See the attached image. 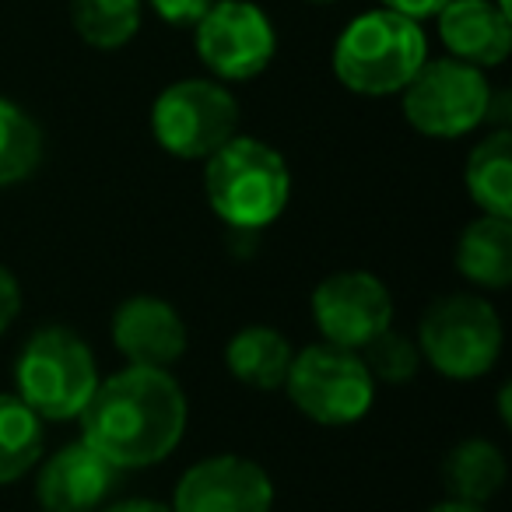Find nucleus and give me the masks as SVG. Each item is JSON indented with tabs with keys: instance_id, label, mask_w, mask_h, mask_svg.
<instances>
[{
	"instance_id": "nucleus-1",
	"label": "nucleus",
	"mask_w": 512,
	"mask_h": 512,
	"mask_svg": "<svg viewBox=\"0 0 512 512\" xmlns=\"http://www.w3.org/2000/svg\"><path fill=\"white\" fill-rule=\"evenodd\" d=\"M186 393L169 369L127 365L99 379L92 400L78 414L81 442L95 449L116 470H141L162 463L183 442Z\"/></svg>"
},
{
	"instance_id": "nucleus-2",
	"label": "nucleus",
	"mask_w": 512,
	"mask_h": 512,
	"mask_svg": "<svg viewBox=\"0 0 512 512\" xmlns=\"http://www.w3.org/2000/svg\"><path fill=\"white\" fill-rule=\"evenodd\" d=\"M204 190L214 214L239 232H256L281 218L292 197V172L281 151L256 137L225 141L204 169Z\"/></svg>"
},
{
	"instance_id": "nucleus-3",
	"label": "nucleus",
	"mask_w": 512,
	"mask_h": 512,
	"mask_svg": "<svg viewBox=\"0 0 512 512\" xmlns=\"http://www.w3.org/2000/svg\"><path fill=\"white\" fill-rule=\"evenodd\" d=\"M428 60L421 22L390 8L365 11L337 36L334 74L355 95H397Z\"/></svg>"
},
{
	"instance_id": "nucleus-4",
	"label": "nucleus",
	"mask_w": 512,
	"mask_h": 512,
	"mask_svg": "<svg viewBox=\"0 0 512 512\" xmlns=\"http://www.w3.org/2000/svg\"><path fill=\"white\" fill-rule=\"evenodd\" d=\"M15 386L43 421H74L99 386L92 348L57 323L39 327L18 351Z\"/></svg>"
},
{
	"instance_id": "nucleus-5",
	"label": "nucleus",
	"mask_w": 512,
	"mask_h": 512,
	"mask_svg": "<svg viewBox=\"0 0 512 512\" xmlns=\"http://www.w3.org/2000/svg\"><path fill=\"white\" fill-rule=\"evenodd\" d=\"M418 351L439 376L470 383L495 369L502 355V320L484 295H442L421 316Z\"/></svg>"
},
{
	"instance_id": "nucleus-6",
	"label": "nucleus",
	"mask_w": 512,
	"mask_h": 512,
	"mask_svg": "<svg viewBox=\"0 0 512 512\" xmlns=\"http://www.w3.org/2000/svg\"><path fill=\"white\" fill-rule=\"evenodd\" d=\"M285 390L309 421L341 428L355 425L372 411L376 379L365 369L358 351L320 341L295 351Z\"/></svg>"
},
{
	"instance_id": "nucleus-7",
	"label": "nucleus",
	"mask_w": 512,
	"mask_h": 512,
	"mask_svg": "<svg viewBox=\"0 0 512 512\" xmlns=\"http://www.w3.org/2000/svg\"><path fill=\"white\" fill-rule=\"evenodd\" d=\"M400 95L407 123L439 141L470 134L491 113V85L484 71L453 57L425 60Z\"/></svg>"
},
{
	"instance_id": "nucleus-8",
	"label": "nucleus",
	"mask_w": 512,
	"mask_h": 512,
	"mask_svg": "<svg viewBox=\"0 0 512 512\" xmlns=\"http://www.w3.org/2000/svg\"><path fill=\"white\" fill-rule=\"evenodd\" d=\"M239 127V102L225 85L204 78H186L169 85L151 106L155 141L172 158L207 162Z\"/></svg>"
},
{
	"instance_id": "nucleus-9",
	"label": "nucleus",
	"mask_w": 512,
	"mask_h": 512,
	"mask_svg": "<svg viewBox=\"0 0 512 512\" xmlns=\"http://www.w3.org/2000/svg\"><path fill=\"white\" fill-rule=\"evenodd\" d=\"M197 57L221 81H253L271 67L278 36L264 11L249 0H214L193 25Z\"/></svg>"
},
{
	"instance_id": "nucleus-10",
	"label": "nucleus",
	"mask_w": 512,
	"mask_h": 512,
	"mask_svg": "<svg viewBox=\"0 0 512 512\" xmlns=\"http://www.w3.org/2000/svg\"><path fill=\"white\" fill-rule=\"evenodd\" d=\"M313 323L323 341L362 351L393 323V295L369 271H337L313 292Z\"/></svg>"
},
{
	"instance_id": "nucleus-11",
	"label": "nucleus",
	"mask_w": 512,
	"mask_h": 512,
	"mask_svg": "<svg viewBox=\"0 0 512 512\" xmlns=\"http://www.w3.org/2000/svg\"><path fill=\"white\" fill-rule=\"evenodd\" d=\"M274 484L260 463L246 456H207L176 484L172 512H271Z\"/></svg>"
},
{
	"instance_id": "nucleus-12",
	"label": "nucleus",
	"mask_w": 512,
	"mask_h": 512,
	"mask_svg": "<svg viewBox=\"0 0 512 512\" xmlns=\"http://www.w3.org/2000/svg\"><path fill=\"white\" fill-rule=\"evenodd\" d=\"M113 344L130 365L169 369L186 355V323L172 302L158 295H134L113 313Z\"/></svg>"
},
{
	"instance_id": "nucleus-13",
	"label": "nucleus",
	"mask_w": 512,
	"mask_h": 512,
	"mask_svg": "<svg viewBox=\"0 0 512 512\" xmlns=\"http://www.w3.org/2000/svg\"><path fill=\"white\" fill-rule=\"evenodd\" d=\"M120 470L88 442H71L43 460L36 474V502L43 512H95L106 502Z\"/></svg>"
},
{
	"instance_id": "nucleus-14",
	"label": "nucleus",
	"mask_w": 512,
	"mask_h": 512,
	"mask_svg": "<svg viewBox=\"0 0 512 512\" xmlns=\"http://www.w3.org/2000/svg\"><path fill=\"white\" fill-rule=\"evenodd\" d=\"M439 36L449 57L470 67H498L512 50L509 11L491 0H449L439 11Z\"/></svg>"
},
{
	"instance_id": "nucleus-15",
	"label": "nucleus",
	"mask_w": 512,
	"mask_h": 512,
	"mask_svg": "<svg viewBox=\"0 0 512 512\" xmlns=\"http://www.w3.org/2000/svg\"><path fill=\"white\" fill-rule=\"evenodd\" d=\"M456 271L477 288L502 292L512 285V218L481 214L460 232Z\"/></svg>"
},
{
	"instance_id": "nucleus-16",
	"label": "nucleus",
	"mask_w": 512,
	"mask_h": 512,
	"mask_svg": "<svg viewBox=\"0 0 512 512\" xmlns=\"http://www.w3.org/2000/svg\"><path fill=\"white\" fill-rule=\"evenodd\" d=\"M295 348L274 327H242L225 344V365L239 383L253 390H281L292 369Z\"/></svg>"
},
{
	"instance_id": "nucleus-17",
	"label": "nucleus",
	"mask_w": 512,
	"mask_h": 512,
	"mask_svg": "<svg viewBox=\"0 0 512 512\" xmlns=\"http://www.w3.org/2000/svg\"><path fill=\"white\" fill-rule=\"evenodd\" d=\"M509 467L495 442L488 439H463L442 460V481L449 488V498H460L470 505H484L502 491Z\"/></svg>"
},
{
	"instance_id": "nucleus-18",
	"label": "nucleus",
	"mask_w": 512,
	"mask_h": 512,
	"mask_svg": "<svg viewBox=\"0 0 512 512\" xmlns=\"http://www.w3.org/2000/svg\"><path fill=\"white\" fill-rule=\"evenodd\" d=\"M467 190L481 214L512 218V134L495 130L467 158Z\"/></svg>"
},
{
	"instance_id": "nucleus-19",
	"label": "nucleus",
	"mask_w": 512,
	"mask_h": 512,
	"mask_svg": "<svg viewBox=\"0 0 512 512\" xmlns=\"http://www.w3.org/2000/svg\"><path fill=\"white\" fill-rule=\"evenodd\" d=\"M43 456V418L18 393H0V484L22 481Z\"/></svg>"
},
{
	"instance_id": "nucleus-20",
	"label": "nucleus",
	"mask_w": 512,
	"mask_h": 512,
	"mask_svg": "<svg viewBox=\"0 0 512 512\" xmlns=\"http://www.w3.org/2000/svg\"><path fill=\"white\" fill-rule=\"evenodd\" d=\"M74 32L95 50H120L141 29V0H71Z\"/></svg>"
},
{
	"instance_id": "nucleus-21",
	"label": "nucleus",
	"mask_w": 512,
	"mask_h": 512,
	"mask_svg": "<svg viewBox=\"0 0 512 512\" xmlns=\"http://www.w3.org/2000/svg\"><path fill=\"white\" fill-rule=\"evenodd\" d=\"M43 162V130L15 102L0 99V186L29 179Z\"/></svg>"
},
{
	"instance_id": "nucleus-22",
	"label": "nucleus",
	"mask_w": 512,
	"mask_h": 512,
	"mask_svg": "<svg viewBox=\"0 0 512 512\" xmlns=\"http://www.w3.org/2000/svg\"><path fill=\"white\" fill-rule=\"evenodd\" d=\"M358 355H362L365 369L372 372L376 383L404 386V383H411L421 369L418 341H411L407 334H397L393 327H386L379 337H372Z\"/></svg>"
},
{
	"instance_id": "nucleus-23",
	"label": "nucleus",
	"mask_w": 512,
	"mask_h": 512,
	"mask_svg": "<svg viewBox=\"0 0 512 512\" xmlns=\"http://www.w3.org/2000/svg\"><path fill=\"white\" fill-rule=\"evenodd\" d=\"M211 4L214 0H151L155 15L165 25H176V29H193L211 11Z\"/></svg>"
},
{
	"instance_id": "nucleus-24",
	"label": "nucleus",
	"mask_w": 512,
	"mask_h": 512,
	"mask_svg": "<svg viewBox=\"0 0 512 512\" xmlns=\"http://www.w3.org/2000/svg\"><path fill=\"white\" fill-rule=\"evenodd\" d=\"M18 313H22V285L8 267H0V334L18 320Z\"/></svg>"
},
{
	"instance_id": "nucleus-25",
	"label": "nucleus",
	"mask_w": 512,
	"mask_h": 512,
	"mask_svg": "<svg viewBox=\"0 0 512 512\" xmlns=\"http://www.w3.org/2000/svg\"><path fill=\"white\" fill-rule=\"evenodd\" d=\"M446 4H449V0H383V8L397 11V15H404V18H414V22L439 15Z\"/></svg>"
},
{
	"instance_id": "nucleus-26",
	"label": "nucleus",
	"mask_w": 512,
	"mask_h": 512,
	"mask_svg": "<svg viewBox=\"0 0 512 512\" xmlns=\"http://www.w3.org/2000/svg\"><path fill=\"white\" fill-rule=\"evenodd\" d=\"M106 512H172L169 505L155 502V498H123V502H113Z\"/></svg>"
},
{
	"instance_id": "nucleus-27",
	"label": "nucleus",
	"mask_w": 512,
	"mask_h": 512,
	"mask_svg": "<svg viewBox=\"0 0 512 512\" xmlns=\"http://www.w3.org/2000/svg\"><path fill=\"white\" fill-rule=\"evenodd\" d=\"M428 512H484V505H470V502H460V498H446V502L432 505Z\"/></svg>"
},
{
	"instance_id": "nucleus-28",
	"label": "nucleus",
	"mask_w": 512,
	"mask_h": 512,
	"mask_svg": "<svg viewBox=\"0 0 512 512\" xmlns=\"http://www.w3.org/2000/svg\"><path fill=\"white\" fill-rule=\"evenodd\" d=\"M313 4H334V0H313Z\"/></svg>"
}]
</instances>
